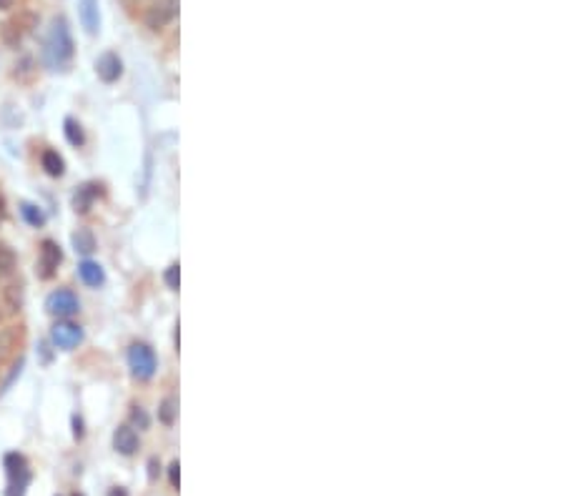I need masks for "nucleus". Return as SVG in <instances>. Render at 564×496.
<instances>
[{
  "label": "nucleus",
  "mask_w": 564,
  "mask_h": 496,
  "mask_svg": "<svg viewBox=\"0 0 564 496\" xmlns=\"http://www.w3.org/2000/svg\"><path fill=\"white\" fill-rule=\"evenodd\" d=\"M73 58V38L66 18H56L43 43V61L50 71H63Z\"/></svg>",
  "instance_id": "f257e3e1"
},
{
  "label": "nucleus",
  "mask_w": 564,
  "mask_h": 496,
  "mask_svg": "<svg viewBox=\"0 0 564 496\" xmlns=\"http://www.w3.org/2000/svg\"><path fill=\"white\" fill-rule=\"evenodd\" d=\"M128 369L139 381L153 379L155 369H158V361H155V353L148 343H133L128 348Z\"/></svg>",
  "instance_id": "f03ea898"
},
{
  "label": "nucleus",
  "mask_w": 564,
  "mask_h": 496,
  "mask_svg": "<svg viewBox=\"0 0 564 496\" xmlns=\"http://www.w3.org/2000/svg\"><path fill=\"white\" fill-rule=\"evenodd\" d=\"M6 471H8V491L6 496H25V489L30 484V468L28 461L20 454H8L6 456Z\"/></svg>",
  "instance_id": "7ed1b4c3"
},
{
  "label": "nucleus",
  "mask_w": 564,
  "mask_h": 496,
  "mask_svg": "<svg viewBox=\"0 0 564 496\" xmlns=\"http://www.w3.org/2000/svg\"><path fill=\"white\" fill-rule=\"evenodd\" d=\"M45 309H48L50 316H56V319H71V316H76L81 311V301L68 288H58V291H53L48 296Z\"/></svg>",
  "instance_id": "20e7f679"
},
{
  "label": "nucleus",
  "mask_w": 564,
  "mask_h": 496,
  "mask_svg": "<svg viewBox=\"0 0 564 496\" xmlns=\"http://www.w3.org/2000/svg\"><path fill=\"white\" fill-rule=\"evenodd\" d=\"M50 341H53V346L56 348L73 351L78 343L83 341V329L68 319H58V324L50 329Z\"/></svg>",
  "instance_id": "39448f33"
},
{
  "label": "nucleus",
  "mask_w": 564,
  "mask_h": 496,
  "mask_svg": "<svg viewBox=\"0 0 564 496\" xmlns=\"http://www.w3.org/2000/svg\"><path fill=\"white\" fill-rule=\"evenodd\" d=\"M33 25H35V18L30 16V13H20V16L6 20V23H3V30H0V35H3V43L11 45V48H18V45H20V40L25 38L30 30H33Z\"/></svg>",
  "instance_id": "423d86ee"
},
{
  "label": "nucleus",
  "mask_w": 564,
  "mask_h": 496,
  "mask_svg": "<svg viewBox=\"0 0 564 496\" xmlns=\"http://www.w3.org/2000/svg\"><path fill=\"white\" fill-rule=\"evenodd\" d=\"M63 264V251L61 246H58L56 241H50V238H45L43 243H40V251H38V276L40 278H53L58 271V266Z\"/></svg>",
  "instance_id": "0eeeda50"
},
{
  "label": "nucleus",
  "mask_w": 564,
  "mask_h": 496,
  "mask_svg": "<svg viewBox=\"0 0 564 496\" xmlns=\"http://www.w3.org/2000/svg\"><path fill=\"white\" fill-rule=\"evenodd\" d=\"M178 13V0H158L148 13H146V25L151 30H160L176 18Z\"/></svg>",
  "instance_id": "6e6552de"
},
{
  "label": "nucleus",
  "mask_w": 564,
  "mask_h": 496,
  "mask_svg": "<svg viewBox=\"0 0 564 496\" xmlns=\"http://www.w3.org/2000/svg\"><path fill=\"white\" fill-rule=\"evenodd\" d=\"M95 73L103 83H116L123 76V61L116 53H103L95 61Z\"/></svg>",
  "instance_id": "1a4fd4ad"
},
{
  "label": "nucleus",
  "mask_w": 564,
  "mask_h": 496,
  "mask_svg": "<svg viewBox=\"0 0 564 496\" xmlns=\"http://www.w3.org/2000/svg\"><path fill=\"white\" fill-rule=\"evenodd\" d=\"M78 16L83 23L86 33L95 35L100 30V13H98V0H78Z\"/></svg>",
  "instance_id": "9d476101"
},
{
  "label": "nucleus",
  "mask_w": 564,
  "mask_h": 496,
  "mask_svg": "<svg viewBox=\"0 0 564 496\" xmlns=\"http://www.w3.org/2000/svg\"><path fill=\"white\" fill-rule=\"evenodd\" d=\"M113 449L123 456H131V454L139 451V434L131 429V426H118L113 431Z\"/></svg>",
  "instance_id": "9b49d317"
},
{
  "label": "nucleus",
  "mask_w": 564,
  "mask_h": 496,
  "mask_svg": "<svg viewBox=\"0 0 564 496\" xmlns=\"http://www.w3.org/2000/svg\"><path fill=\"white\" fill-rule=\"evenodd\" d=\"M78 276H81V281H83L86 286L98 288V286H103V283H105V273H103V268H100V264L88 261V259L78 266Z\"/></svg>",
  "instance_id": "f8f14e48"
},
{
  "label": "nucleus",
  "mask_w": 564,
  "mask_h": 496,
  "mask_svg": "<svg viewBox=\"0 0 564 496\" xmlns=\"http://www.w3.org/2000/svg\"><path fill=\"white\" fill-rule=\"evenodd\" d=\"M95 199H98V186H95V183H86V186L78 188L76 196H73V206H76V211H81V213H88Z\"/></svg>",
  "instance_id": "ddd939ff"
},
{
  "label": "nucleus",
  "mask_w": 564,
  "mask_h": 496,
  "mask_svg": "<svg viewBox=\"0 0 564 496\" xmlns=\"http://www.w3.org/2000/svg\"><path fill=\"white\" fill-rule=\"evenodd\" d=\"M40 165H43V171L53 178H61L63 173H66V160H63V155L58 153V150H50V148L43 150V155H40Z\"/></svg>",
  "instance_id": "4468645a"
},
{
  "label": "nucleus",
  "mask_w": 564,
  "mask_h": 496,
  "mask_svg": "<svg viewBox=\"0 0 564 496\" xmlns=\"http://www.w3.org/2000/svg\"><path fill=\"white\" fill-rule=\"evenodd\" d=\"M71 241H73V248H76V254H81V256H88L95 251V236L88 228H78L71 236Z\"/></svg>",
  "instance_id": "2eb2a0df"
},
{
  "label": "nucleus",
  "mask_w": 564,
  "mask_h": 496,
  "mask_svg": "<svg viewBox=\"0 0 564 496\" xmlns=\"http://www.w3.org/2000/svg\"><path fill=\"white\" fill-rule=\"evenodd\" d=\"M20 215L25 218V223H28V226H33V228L45 226V213H43V208H40V206H35V203H28V201H23V203H20Z\"/></svg>",
  "instance_id": "dca6fc26"
},
{
  "label": "nucleus",
  "mask_w": 564,
  "mask_h": 496,
  "mask_svg": "<svg viewBox=\"0 0 564 496\" xmlns=\"http://www.w3.org/2000/svg\"><path fill=\"white\" fill-rule=\"evenodd\" d=\"M63 133H66L68 143L76 146V148H81V146L86 143V133H83V128H81V123H78L76 118H66V123H63Z\"/></svg>",
  "instance_id": "f3484780"
},
{
  "label": "nucleus",
  "mask_w": 564,
  "mask_h": 496,
  "mask_svg": "<svg viewBox=\"0 0 564 496\" xmlns=\"http://www.w3.org/2000/svg\"><path fill=\"white\" fill-rule=\"evenodd\" d=\"M16 268V251L8 243H0V276L13 273Z\"/></svg>",
  "instance_id": "a211bd4d"
},
{
  "label": "nucleus",
  "mask_w": 564,
  "mask_h": 496,
  "mask_svg": "<svg viewBox=\"0 0 564 496\" xmlns=\"http://www.w3.org/2000/svg\"><path fill=\"white\" fill-rule=\"evenodd\" d=\"M176 413H178V403H176V398H171V396L163 398V403H160V408H158L160 421L171 426L173 421H176Z\"/></svg>",
  "instance_id": "6ab92c4d"
},
{
  "label": "nucleus",
  "mask_w": 564,
  "mask_h": 496,
  "mask_svg": "<svg viewBox=\"0 0 564 496\" xmlns=\"http://www.w3.org/2000/svg\"><path fill=\"white\" fill-rule=\"evenodd\" d=\"M13 341H16V331H13V329H0V358L6 356L8 348L13 346Z\"/></svg>",
  "instance_id": "aec40b11"
},
{
  "label": "nucleus",
  "mask_w": 564,
  "mask_h": 496,
  "mask_svg": "<svg viewBox=\"0 0 564 496\" xmlns=\"http://www.w3.org/2000/svg\"><path fill=\"white\" fill-rule=\"evenodd\" d=\"M131 419H133V424L139 426V429H148V413L143 411L141 406H133V411H131Z\"/></svg>",
  "instance_id": "412c9836"
},
{
  "label": "nucleus",
  "mask_w": 564,
  "mask_h": 496,
  "mask_svg": "<svg viewBox=\"0 0 564 496\" xmlns=\"http://www.w3.org/2000/svg\"><path fill=\"white\" fill-rule=\"evenodd\" d=\"M178 281H181V271H178V264H171L166 271V283L168 288H173V291H178Z\"/></svg>",
  "instance_id": "4be33fe9"
},
{
  "label": "nucleus",
  "mask_w": 564,
  "mask_h": 496,
  "mask_svg": "<svg viewBox=\"0 0 564 496\" xmlns=\"http://www.w3.org/2000/svg\"><path fill=\"white\" fill-rule=\"evenodd\" d=\"M73 436H76V439H83V419H81V416H73Z\"/></svg>",
  "instance_id": "5701e85b"
},
{
  "label": "nucleus",
  "mask_w": 564,
  "mask_h": 496,
  "mask_svg": "<svg viewBox=\"0 0 564 496\" xmlns=\"http://www.w3.org/2000/svg\"><path fill=\"white\" fill-rule=\"evenodd\" d=\"M168 479H171V486L178 489V461H173L171 466H168Z\"/></svg>",
  "instance_id": "b1692460"
},
{
  "label": "nucleus",
  "mask_w": 564,
  "mask_h": 496,
  "mask_svg": "<svg viewBox=\"0 0 564 496\" xmlns=\"http://www.w3.org/2000/svg\"><path fill=\"white\" fill-rule=\"evenodd\" d=\"M6 218V199H3V196H0V220Z\"/></svg>",
  "instance_id": "393cba45"
},
{
  "label": "nucleus",
  "mask_w": 564,
  "mask_h": 496,
  "mask_svg": "<svg viewBox=\"0 0 564 496\" xmlns=\"http://www.w3.org/2000/svg\"><path fill=\"white\" fill-rule=\"evenodd\" d=\"M13 6V0H0V11H8Z\"/></svg>",
  "instance_id": "a878e982"
},
{
  "label": "nucleus",
  "mask_w": 564,
  "mask_h": 496,
  "mask_svg": "<svg viewBox=\"0 0 564 496\" xmlns=\"http://www.w3.org/2000/svg\"><path fill=\"white\" fill-rule=\"evenodd\" d=\"M111 496H126V491H123V489H118V491L113 489V491H111Z\"/></svg>",
  "instance_id": "bb28decb"
},
{
  "label": "nucleus",
  "mask_w": 564,
  "mask_h": 496,
  "mask_svg": "<svg viewBox=\"0 0 564 496\" xmlns=\"http://www.w3.org/2000/svg\"><path fill=\"white\" fill-rule=\"evenodd\" d=\"M73 496H83V494H73Z\"/></svg>",
  "instance_id": "cd10ccee"
}]
</instances>
